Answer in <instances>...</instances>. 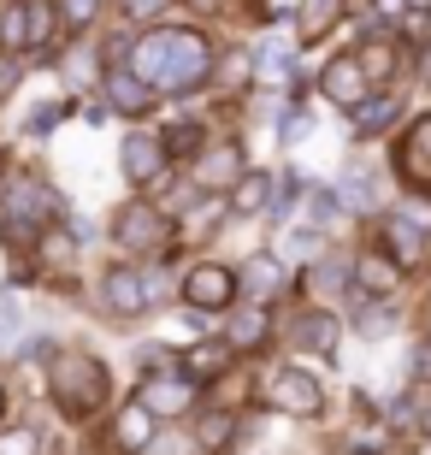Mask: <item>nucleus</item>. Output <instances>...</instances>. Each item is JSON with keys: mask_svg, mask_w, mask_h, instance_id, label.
<instances>
[{"mask_svg": "<svg viewBox=\"0 0 431 455\" xmlns=\"http://www.w3.org/2000/svg\"><path fill=\"white\" fill-rule=\"evenodd\" d=\"M231 438H236V420L225 414V408H213V414H201V420H196V450L219 455V450H231Z\"/></svg>", "mask_w": 431, "mask_h": 455, "instance_id": "412c9836", "label": "nucleus"}, {"mask_svg": "<svg viewBox=\"0 0 431 455\" xmlns=\"http://www.w3.org/2000/svg\"><path fill=\"white\" fill-rule=\"evenodd\" d=\"M419 426H426V432H431V403H426V408H419Z\"/></svg>", "mask_w": 431, "mask_h": 455, "instance_id": "e433bc0d", "label": "nucleus"}, {"mask_svg": "<svg viewBox=\"0 0 431 455\" xmlns=\"http://www.w3.org/2000/svg\"><path fill=\"white\" fill-rule=\"evenodd\" d=\"M396 166H402L408 184H431V113L414 118V131H408V142H402Z\"/></svg>", "mask_w": 431, "mask_h": 455, "instance_id": "2eb2a0df", "label": "nucleus"}, {"mask_svg": "<svg viewBox=\"0 0 431 455\" xmlns=\"http://www.w3.org/2000/svg\"><path fill=\"white\" fill-rule=\"evenodd\" d=\"M0 455H42L36 426H12V432H0Z\"/></svg>", "mask_w": 431, "mask_h": 455, "instance_id": "a878e982", "label": "nucleus"}, {"mask_svg": "<svg viewBox=\"0 0 431 455\" xmlns=\"http://www.w3.org/2000/svg\"><path fill=\"white\" fill-rule=\"evenodd\" d=\"M243 142L236 136H219V142H201V154H196V184L201 189H231L236 178H243Z\"/></svg>", "mask_w": 431, "mask_h": 455, "instance_id": "9d476101", "label": "nucleus"}, {"mask_svg": "<svg viewBox=\"0 0 431 455\" xmlns=\"http://www.w3.org/2000/svg\"><path fill=\"white\" fill-rule=\"evenodd\" d=\"M160 142H166V154H201V124H178V131H166Z\"/></svg>", "mask_w": 431, "mask_h": 455, "instance_id": "cd10ccee", "label": "nucleus"}, {"mask_svg": "<svg viewBox=\"0 0 431 455\" xmlns=\"http://www.w3.org/2000/svg\"><path fill=\"white\" fill-rule=\"evenodd\" d=\"M95 302L100 314H113V320H136L142 307H148V296H142V272L136 267H107L95 284Z\"/></svg>", "mask_w": 431, "mask_h": 455, "instance_id": "1a4fd4ad", "label": "nucleus"}, {"mask_svg": "<svg viewBox=\"0 0 431 455\" xmlns=\"http://www.w3.org/2000/svg\"><path fill=\"white\" fill-rule=\"evenodd\" d=\"M136 18H148V12H160V6H172V0H124Z\"/></svg>", "mask_w": 431, "mask_h": 455, "instance_id": "72a5a7b5", "label": "nucleus"}, {"mask_svg": "<svg viewBox=\"0 0 431 455\" xmlns=\"http://www.w3.org/2000/svg\"><path fill=\"white\" fill-rule=\"evenodd\" d=\"M12 84H18V71L6 66V60H0V95H6V89H12Z\"/></svg>", "mask_w": 431, "mask_h": 455, "instance_id": "c9c22d12", "label": "nucleus"}, {"mask_svg": "<svg viewBox=\"0 0 431 455\" xmlns=\"http://www.w3.org/2000/svg\"><path fill=\"white\" fill-rule=\"evenodd\" d=\"M396 278H402V267L390 260V254H379V249H366L361 260H355V272H348V284L361 290V296H372V302H384V296L396 290Z\"/></svg>", "mask_w": 431, "mask_h": 455, "instance_id": "ddd939ff", "label": "nucleus"}, {"mask_svg": "<svg viewBox=\"0 0 431 455\" xmlns=\"http://www.w3.org/2000/svg\"><path fill=\"white\" fill-rule=\"evenodd\" d=\"M196 6H219V0H196Z\"/></svg>", "mask_w": 431, "mask_h": 455, "instance_id": "58836bf2", "label": "nucleus"}, {"mask_svg": "<svg viewBox=\"0 0 431 455\" xmlns=\"http://www.w3.org/2000/svg\"><path fill=\"white\" fill-rule=\"evenodd\" d=\"M53 118H66V101L36 107V113H30V136H48V131H53Z\"/></svg>", "mask_w": 431, "mask_h": 455, "instance_id": "c756f323", "label": "nucleus"}, {"mask_svg": "<svg viewBox=\"0 0 431 455\" xmlns=\"http://www.w3.org/2000/svg\"><path fill=\"white\" fill-rule=\"evenodd\" d=\"M384 236H390V249L402 254V267H419V260H426V225H419V220H402V213H390Z\"/></svg>", "mask_w": 431, "mask_h": 455, "instance_id": "6ab92c4d", "label": "nucleus"}, {"mask_svg": "<svg viewBox=\"0 0 431 455\" xmlns=\"http://www.w3.org/2000/svg\"><path fill=\"white\" fill-rule=\"evenodd\" d=\"M319 84H325V95H331L337 107H361V101H366V71L355 66V53H337Z\"/></svg>", "mask_w": 431, "mask_h": 455, "instance_id": "4468645a", "label": "nucleus"}, {"mask_svg": "<svg viewBox=\"0 0 431 455\" xmlns=\"http://www.w3.org/2000/svg\"><path fill=\"white\" fill-rule=\"evenodd\" d=\"M272 320H266V307H236L231 325H225V349H260Z\"/></svg>", "mask_w": 431, "mask_h": 455, "instance_id": "f3484780", "label": "nucleus"}, {"mask_svg": "<svg viewBox=\"0 0 431 455\" xmlns=\"http://www.w3.org/2000/svg\"><path fill=\"white\" fill-rule=\"evenodd\" d=\"M355 325H361L366 338H384V325H396V314H390V307H379V302H372V307H366V314H361V320H355Z\"/></svg>", "mask_w": 431, "mask_h": 455, "instance_id": "c85d7f7f", "label": "nucleus"}, {"mask_svg": "<svg viewBox=\"0 0 431 455\" xmlns=\"http://www.w3.org/2000/svg\"><path fill=\"white\" fill-rule=\"evenodd\" d=\"M183 302L189 307H207V314H219V307H231L236 296V272L231 267H219V260H201V267L183 272Z\"/></svg>", "mask_w": 431, "mask_h": 455, "instance_id": "6e6552de", "label": "nucleus"}, {"mask_svg": "<svg viewBox=\"0 0 431 455\" xmlns=\"http://www.w3.org/2000/svg\"><path fill=\"white\" fill-rule=\"evenodd\" d=\"M355 66L366 71V84H384L390 66H396V48H390V42H366V48L355 53Z\"/></svg>", "mask_w": 431, "mask_h": 455, "instance_id": "b1692460", "label": "nucleus"}, {"mask_svg": "<svg viewBox=\"0 0 431 455\" xmlns=\"http://www.w3.org/2000/svg\"><path fill=\"white\" fill-rule=\"evenodd\" d=\"M107 107L124 113V118H136V113H148V107H154V89L142 84L136 71H107Z\"/></svg>", "mask_w": 431, "mask_h": 455, "instance_id": "dca6fc26", "label": "nucleus"}, {"mask_svg": "<svg viewBox=\"0 0 431 455\" xmlns=\"http://www.w3.org/2000/svg\"><path fill=\"white\" fill-rule=\"evenodd\" d=\"M296 349H314V355H331L337 349L331 307H314V314H301V320H296Z\"/></svg>", "mask_w": 431, "mask_h": 455, "instance_id": "a211bd4d", "label": "nucleus"}, {"mask_svg": "<svg viewBox=\"0 0 431 455\" xmlns=\"http://www.w3.org/2000/svg\"><path fill=\"white\" fill-rule=\"evenodd\" d=\"M48 390H53V403L66 408L71 420H89V414H100L107 396H113V372L84 349H60L53 367H48Z\"/></svg>", "mask_w": 431, "mask_h": 455, "instance_id": "f03ea898", "label": "nucleus"}, {"mask_svg": "<svg viewBox=\"0 0 431 455\" xmlns=\"http://www.w3.org/2000/svg\"><path fill=\"white\" fill-rule=\"evenodd\" d=\"M166 213H154V207L131 202V207H118V220H113V243L118 249H131V254H154V249H166Z\"/></svg>", "mask_w": 431, "mask_h": 455, "instance_id": "423d86ee", "label": "nucleus"}, {"mask_svg": "<svg viewBox=\"0 0 431 455\" xmlns=\"http://www.w3.org/2000/svg\"><path fill=\"white\" fill-rule=\"evenodd\" d=\"M53 24H60L53 0H6V6H0V48H6V53L48 48Z\"/></svg>", "mask_w": 431, "mask_h": 455, "instance_id": "20e7f679", "label": "nucleus"}, {"mask_svg": "<svg viewBox=\"0 0 431 455\" xmlns=\"http://www.w3.org/2000/svg\"><path fill=\"white\" fill-rule=\"evenodd\" d=\"M337 220V189H319L314 196V225H331Z\"/></svg>", "mask_w": 431, "mask_h": 455, "instance_id": "473e14b6", "label": "nucleus"}, {"mask_svg": "<svg viewBox=\"0 0 431 455\" xmlns=\"http://www.w3.org/2000/svg\"><path fill=\"white\" fill-rule=\"evenodd\" d=\"M136 403L148 408L154 420H178V414H189V403H196V379H183V372H148L142 379V390H136Z\"/></svg>", "mask_w": 431, "mask_h": 455, "instance_id": "0eeeda50", "label": "nucleus"}, {"mask_svg": "<svg viewBox=\"0 0 431 455\" xmlns=\"http://www.w3.org/2000/svg\"><path fill=\"white\" fill-rule=\"evenodd\" d=\"M225 367H231V349H225V343H201V349L183 355V379H201V385L219 379Z\"/></svg>", "mask_w": 431, "mask_h": 455, "instance_id": "4be33fe9", "label": "nucleus"}, {"mask_svg": "<svg viewBox=\"0 0 431 455\" xmlns=\"http://www.w3.org/2000/svg\"><path fill=\"white\" fill-rule=\"evenodd\" d=\"M154 426H160V420H154L142 403H124L113 414V426H107V432H113V450L118 455H148L154 450Z\"/></svg>", "mask_w": 431, "mask_h": 455, "instance_id": "f8f14e48", "label": "nucleus"}, {"mask_svg": "<svg viewBox=\"0 0 431 455\" xmlns=\"http://www.w3.org/2000/svg\"><path fill=\"white\" fill-rule=\"evenodd\" d=\"M266 403L278 408V414H296V420H314L319 408H325V396H319V379L301 367H278L272 379H266Z\"/></svg>", "mask_w": 431, "mask_h": 455, "instance_id": "39448f33", "label": "nucleus"}, {"mask_svg": "<svg viewBox=\"0 0 431 455\" xmlns=\"http://www.w3.org/2000/svg\"><path fill=\"white\" fill-rule=\"evenodd\" d=\"M118 160H124V178H131V184H160L172 154H166V142H160L154 131H131L124 148H118Z\"/></svg>", "mask_w": 431, "mask_h": 455, "instance_id": "9b49d317", "label": "nucleus"}, {"mask_svg": "<svg viewBox=\"0 0 431 455\" xmlns=\"http://www.w3.org/2000/svg\"><path fill=\"white\" fill-rule=\"evenodd\" d=\"M266 207H272V184H266L260 172L236 178V213H266Z\"/></svg>", "mask_w": 431, "mask_h": 455, "instance_id": "393cba45", "label": "nucleus"}, {"mask_svg": "<svg viewBox=\"0 0 431 455\" xmlns=\"http://www.w3.org/2000/svg\"><path fill=\"white\" fill-rule=\"evenodd\" d=\"M53 12H60V24H71V30H84V24H95L100 0H60Z\"/></svg>", "mask_w": 431, "mask_h": 455, "instance_id": "bb28decb", "label": "nucleus"}, {"mask_svg": "<svg viewBox=\"0 0 431 455\" xmlns=\"http://www.w3.org/2000/svg\"><path fill=\"white\" fill-rule=\"evenodd\" d=\"M372 6H379V18H402L408 12V0H372Z\"/></svg>", "mask_w": 431, "mask_h": 455, "instance_id": "f704fd0d", "label": "nucleus"}, {"mask_svg": "<svg viewBox=\"0 0 431 455\" xmlns=\"http://www.w3.org/2000/svg\"><path fill=\"white\" fill-rule=\"evenodd\" d=\"M314 284H319V290H343V284H348V272L337 267V260H325V267H314Z\"/></svg>", "mask_w": 431, "mask_h": 455, "instance_id": "2f4dec72", "label": "nucleus"}, {"mask_svg": "<svg viewBox=\"0 0 431 455\" xmlns=\"http://www.w3.org/2000/svg\"><path fill=\"white\" fill-rule=\"evenodd\" d=\"M396 113H402L396 95H366V101L355 107V131L361 136H384L390 124H396Z\"/></svg>", "mask_w": 431, "mask_h": 455, "instance_id": "aec40b11", "label": "nucleus"}, {"mask_svg": "<svg viewBox=\"0 0 431 455\" xmlns=\"http://www.w3.org/2000/svg\"><path fill=\"white\" fill-rule=\"evenodd\" d=\"M419 71H426V84H431V48H426V60H419Z\"/></svg>", "mask_w": 431, "mask_h": 455, "instance_id": "4c0bfd02", "label": "nucleus"}, {"mask_svg": "<svg viewBox=\"0 0 431 455\" xmlns=\"http://www.w3.org/2000/svg\"><path fill=\"white\" fill-rule=\"evenodd\" d=\"M131 71L154 95H189V89L207 84L213 48H207V36H196V30H154L131 48Z\"/></svg>", "mask_w": 431, "mask_h": 455, "instance_id": "f257e3e1", "label": "nucleus"}, {"mask_svg": "<svg viewBox=\"0 0 431 455\" xmlns=\"http://www.w3.org/2000/svg\"><path fill=\"white\" fill-rule=\"evenodd\" d=\"M6 213H12V220H6V243H30L48 220L66 213V202H60L42 178H18V184L6 189Z\"/></svg>", "mask_w": 431, "mask_h": 455, "instance_id": "7ed1b4c3", "label": "nucleus"}, {"mask_svg": "<svg viewBox=\"0 0 431 455\" xmlns=\"http://www.w3.org/2000/svg\"><path fill=\"white\" fill-rule=\"evenodd\" d=\"M18 325H24V307H18V302H12V296H0V343L12 338Z\"/></svg>", "mask_w": 431, "mask_h": 455, "instance_id": "7c9ffc66", "label": "nucleus"}, {"mask_svg": "<svg viewBox=\"0 0 431 455\" xmlns=\"http://www.w3.org/2000/svg\"><path fill=\"white\" fill-rule=\"evenodd\" d=\"M0 408H6V390H0Z\"/></svg>", "mask_w": 431, "mask_h": 455, "instance_id": "ea45409f", "label": "nucleus"}, {"mask_svg": "<svg viewBox=\"0 0 431 455\" xmlns=\"http://www.w3.org/2000/svg\"><path fill=\"white\" fill-rule=\"evenodd\" d=\"M236 284H249L254 296H278V290H283V267L272 260V254H254L249 267H243V278H236Z\"/></svg>", "mask_w": 431, "mask_h": 455, "instance_id": "5701e85b", "label": "nucleus"}]
</instances>
